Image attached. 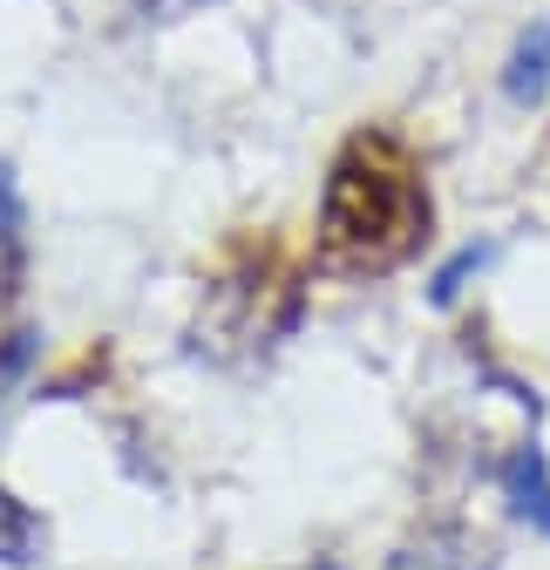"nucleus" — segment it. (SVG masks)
I'll use <instances>...</instances> for the list:
<instances>
[{
  "mask_svg": "<svg viewBox=\"0 0 550 570\" xmlns=\"http://www.w3.org/2000/svg\"><path fill=\"white\" fill-rule=\"evenodd\" d=\"M503 89H510V102H543V89H550V21H537L517 41V55L503 68Z\"/></svg>",
  "mask_w": 550,
  "mask_h": 570,
  "instance_id": "obj_2",
  "label": "nucleus"
},
{
  "mask_svg": "<svg viewBox=\"0 0 550 570\" xmlns=\"http://www.w3.org/2000/svg\"><path fill=\"white\" fill-rule=\"evenodd\" d=\"M503 489H510V510L530 523V530H550V469H543V449L523 442L503 469Z\"/></svg>",
  "mask_w": 550,
  "mask_h": 570,
  "instance_id": "obj_1",
  "label": "nucleus"
},
{
  "mask_svg": "<svg viewBox=\"0 0 550 570\" xmlns=\"http://www.w3.org/2000/svg\"><path fill=\"white\" fill-rule=\"evenodd\" d=\"M475 265H483V252H462L442 278H435V299H455V285H462V272H475Z\"/></svg>",
  "mask_w": 550,
  "mask_h": 570,
  "instance_id": "obj_3",
  "label": "nucleus"
}]
</instances>
